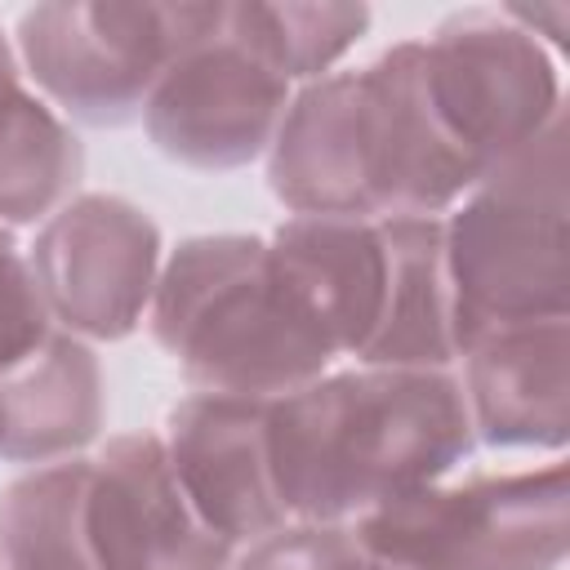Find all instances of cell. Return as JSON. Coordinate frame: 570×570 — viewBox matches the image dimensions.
<instances>
[{"instance_id": "10", "label": "cell", "mask_w": 570, "mask_h": 570, "mask_svg": "<svg viewBox=\"0 0 570 570\" xmlns=\"http://www.w3.org/2000/svg\"><path fill=\"white\" fill-rule=\"evenodd\" d=\"M98 570H232L236 552L183 494L160 432H120L89 454Z\"/></svg>"}, {"instance_id": "19", "label": "cell", "mask_w": 570, "mask_h": 570, "mask_svg": "<svg viewBox=\"0 0 570 570\" xmlns=\"http://www.w3.org/2000/svg\"><path fill=\"white\" fill-rule=\"evenodd\" d=\"M232 570H383L356 539L352 525L325 521H285L281 530L245 543Z\"/></svg>"}, {"instance_id": "16", "label": "cell", "mask_w": 570, "mask_h": 570, "mask_svg": "<svg viewBox=\"0 0 570 570\" xmlns=\"http://www.w3.org/2000/svg\"><path fill=\"white\" fill-rule=\"evenodd\" d=\"M85 142L27 85L22 71L0 76V227H36L80 196Z\"/></svg>"}, {"instance_id": "12", "label": "cell", "mask_w": 570, "mask_h": 570, "mask_svg": "<svg viewBox=\"0 0 570 570\" xmlns=\"http://www.w3.org/2000/svg\"><path fill=\"white\" fill-rule=\"evenodd\" d=\"M472 436L490 450H566L570 441V325L534 321L472 343L463 356Z\"/></svg>"}, {"instance_id": "3", "label": "cell", "mask_w": 570, "mask_h": 570, "mask_svg": "<svg viewBox=\"0 0 570 570\" xmlns=\"http://www.w3.org/2000/svg\"><path fill=\"white\" fill-rule=\"evenodd\" d=\"M156 347L196 392L276 401L338 361L285 294L267 240L205 232L178 240L147 307Z\"/></svg>"}, {"instance_id": "7", "label": "cell", "mask_w": 570, "mask_h": 570, "mask_svg": "<svg viewBox=\"0 0 570 570\" xmlns=\"http://www.w3.org/2000/svg\"><path fill=\"white\" fill-rule=\"evenodd\" d=\"M432 102L476 183L521 156L561 116V71L503 9H463L423 40Z\"/></svg>"}, {"instance_id": "1", "label": "cell", "mask_w": 570, "mask_h": 570, "mask_svg": "<svg viewBox=\"0 0 570 570\" xmlns=\"http://www.w3.org/2000/svg\"><path fill=\"white\" fill-rule=\"evenodd\" d=\"M263 160L298 218H441L476 187L432 102L423 40L298 85Z\"/></svg>"}, {"instance_id": "2", "label": "cell", "mask_w": 570, "mask_h": 570, "mask_svg": "<svg viewBox=\"0 0 570 570\" xmlns=\"http://www.w3.org/2000/svg\"><path fill=\"white\" fill-rule=\"evenodd\" d=\"M472 445L463 387L450 370H330L267 410L272 481L289 521L352 525L445 481Z\"/></svg>"}, {"instance_id": "5", "label": "cell", "mask_w": 570, "mask_h": 570, "mask_svg": "<svg viewBox=\"0 0 570 570\" xmlns=\"http://www.w3.org/2000/svg\"><path fill=\"white\" fill-rule=\"evenodd\" d=\"M352 530L383 570H557L570 548L566 463L436 481Z\"/></svg>"}, {"instance_id": "20", "label": "cell", "mask_w": 570, "mask_h": 570, "mask_svg": "<svg viewBox=\"0 0 570 570\" xmlns=\"http://www.w3.org/2000/svg\"><path fill=\"white\" fill-rule=\"evenodd\" d=\"M49 334H53V321L31 281L27 249H18L13 232L0 227V370L27 356Z\"/></svg>"}, {"instance_id": "21", "label": "cell", "mask_w": 570, "mask_h": 570, "mask_svg": "<svg viewBox=\"0 0 570 570\" xmlns=\"http://www.w3.org/2000/svg\"><path fill=\"white\" fill-rule=\"evenodd\" d=\"M9 71H22L18 67V53H13V40L0 31V76H9Z\"/></svg>"}, {"instance_id": "15", "label": "cell", "mask_w": 570, "mask_h": 570, "mask_svg": "<svg viewBox=\"0 0 570 570\" xmlns=\"http://www.w3.org/2000/svg\"><path fill=\"white\" fill-rule=\"evenodd\" d=\"M379 236L387 254L383 307L356 365L450 370L459 361V338L441 218H379Z\"/></svg>"}, {"instance_id": "11", "label": "cell", "mask_w": 570, "mask_h": 570, "mask_svg": "<svg viewBox=\"0 0 570 570\" xmlns=\"http://www.w3.org/2000/svg\"><path fill=\"white\" fill-rule=\"evenodd\" d=\"M267 410L272 401L258 396L191 392L160 432L183 494L232 548L258 543L289 521L272 481Z\"/></svg>"}, {"instance_id": "17", "label": "cell", "mask_w": 570, "mask_h": 570, "mask_svg": "<svg viewBox=\"0 0 570 570\" xmlns=\"http://www.w3.org/2000/svg\"><path fill=\"white\" fill-rule=\"evenodd\" d=\"M85 508L89 454L13 476L0 490V570H98Z\"/></svg>"}, {"instance_id": "18", "label": "cell", "mask_w": 570, "mask_h": 570, "mask_svg": "<svg viewBox=\"0 0 570 570\" xmlns=\"http://www.w3.org/2000/svg\"><path fill=\"white\" fill-rule=\"evenodd\" d=\"M370 18L374 13L365 4H312V0L258 4V0H245V4H223L218 27L298 89L307 80L330 76V67L370 31Z\"/></svg>"}, {"instance_id": "13", "label": "cell", "mask_w": 570, "mask_h": 570, "mask_svg": "<svg viewBox=\"0 0 570 570\" xmlns=\"http://www.w3.org/2000/svg\"><path fill=\"white\" fill-rule=\"evenodd\" d=\"M267 254L285 294L316 325L330 352L356 361L379 325L387 281L379 223L289 214L267 236Z\"/></svg>"}, {"instance_id": "4", "label": "cell", "mask_w": 570, "mask_h": 570, "mask_svg": "<svg viewBox=\"0 0 570 570\" xmlns=\"http://www.w3.org/2000/svg\"><path fill=\"white\" fill-rule=\"evenodd\" d=\"M566 120L557 116L521 156L441 214L459 356L499 330L566 321Z\"/></svg>"}, {"instance_id": "14", "label": "cell", "mask_w": 570, "mask_h": 570, "mask_svg": "<svg viewBox=\"0 0 570 570\" xmlns=\"http://www.w3.org/2000/svg\"><path fill=\"white\" fill-rule=\"evenodd\" d=\"M107 423V383L94 343L53 330L0 370V463H62Z\"/></svg>"}, {"instance_id": "6", "label": "cell", "mask_w": 570, "mask_h": 570, "mask_svg": "<svg viewBox=\"0 0 570 570\" xmlns=\"http://www.w3.org/2000/svg\"><path fill=\"white\" fill-rule=\"evenodd\" d=\"M214 22L218 4L49 0L22 9L13 53L27 85L67 125L120 129L142 120L165 67Z\"/></svg>"}, {"instance_id": "8", "label": "cell", "mask_w": 570, "mask_h": 570, "mask_svg": "<svg viewBox=\"0 0 570 570\" xmlns=\"http://www.w3.org/2000/svg\"><path fill=\"white\" fill-rule=\"evenodd\" d=\"M160 263L156 218L111 191L71 196L36 227L27 249L53 330L85 343H120L147 321Z\"/></svg>"}, {"instance_id": "9", "label": "cell", "mask_w": 570, "mask_h": 570, "mask_svg": "<svg viewBox=\"0 0 570 570\" xmlns=\"http://www.w3.org/2000/svg\"><path fill=\"white\" fill-rule=\"evenodd\" d=\"M289 98L294 85L214 22L165 67L142 107V129L174 165L227 174L267 156Z\"/></svg>"}]
</instances>
